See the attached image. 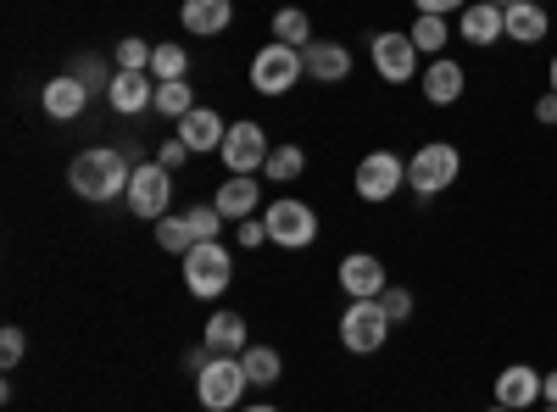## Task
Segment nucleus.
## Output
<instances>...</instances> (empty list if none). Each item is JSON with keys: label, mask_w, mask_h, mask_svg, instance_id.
<instances>
[{"label": "nucleus", "mask_w": 557, "mask_h": 412, "mask_svg": "<svg viewBox=\"0 0 557 412\" xmlns=\"http://www.w3.org/2000/svg\"><path fill=\"white\" fill-rule=\"evenodd\" d=\"M128 178H134V167H128V157L112 151V146H89V151H78V157L67 162V190L84 196V201H96V207L123 201V196H128Z\"/></svg>", "instance_id": "obj_1"}, {"label": "nucleus", "mask_w": 557, "mask_h": 412, "mask_svg": "<svg viewBox=\"0 0 557 412\" xmlns=\"http://www.w3.org/2000/svg\"><path fill=\"white\" fill-rule=\"evenodd\" d=\"M457 173H462V151L451 140H430V146H418L407 157V190L418 201H435L441 190L457 185Z\"/></svg>", "instance_id": "obj_2"}, {"label": "nucleus", "mask_w": 557, "mask_h": 412, "mask_svg": "<svg viewBox=\"0 0 557 412\" xmlns=\"http://www.w3.org/2000/svg\"><path fill=\"white\" fill-rule=\"evenodd\" d=\"M178 262H184V290L201 296V301H212V296H223L228 285H235V251H228L223 240H201Z\"/></svg>", "instance_id": "obj_3"}, {"label": "nucleus", "mask_w": 557, "mask_h": 412, "mask_svg": "<svg viewBox=\"0 0 557 412\" xmlns=\"http://www.w3.org/2000/svg\"><path fill=\"white\" fill-rule=\"evenodd\" d=\"M401 185H407V157H396V151H368V157L357 162V173H351V190H357V201H368V207L396 201Z\"/></svg>", "instance_id": "obj_4"}, {"label": "nucleus", "mask_w": 557, "mask_h": 412, "mask_svg": "<svg viewBox=\"0 0 557 412\" xmlns=\"http://www.w3.org/2000/svg\"><path fill=\"white\" fill-rule=\"evenodd\" d=\"M262 223H268V240H273L278 251H307V246L318 240V212H312L307 201H296V196L268 201V207H262Z\"/></svg>", "instance_id": "obj_5"}, {"label": "nucleus", "mask_w": 557, "mask_h": 412, "mask_svg": "<svg viewBox=\"0 0 557 412\" xmlns=\"http://www.w3.org/2000/svg\"><path fill=\"white\" fill-rule=\"evenodd\" d=\"M307 78L301 67V51H290V45H262V51L251 57V89L257 96H290V89Z\"/></svg>", "instance_id": "obj_6"}, {"label": "nucleus", "mask_w": 557, "mask_h": 412, "mask_svg": "<svg viewBox=\"0 0 557 412\" xmlns=\"http://www.w3.org/2000/svg\"><path fill=\"white\" fill-rule=\"evenodd\" d=\"M385 340H391V312L380 307V296H374V301H351V307L341 312V346H346V351L374 357Z\"/></svg>", "instance_id": "obj_7"}, {"label": "nucleus", "mask_w": 557, "mask_h": 412, "mask_svg": "<svg viewBox=\"0 0 557 412\" xmlns=\"http://www.w3.org/2000/svg\"><path fill=\"white\" fill-rule=\"evenodd\" d=\"M251 385H246V369H240V357H212L207 369L196 374V401L207 407V412H228V407H240V396H246Z\"/></svg>", "instance_id": "obj_8"}, {"label": "nucleus", "mask_w": 557, "mask_h": 412, "mask_svg": "<svg viewBox=\"0 0 557 412\" xmlns=\"http://www.w3.org/2000/svg\"><path fill=\"white\" fill-rule=\"evenodd\" d=\"M128 212L134 217H146V223H157V217H168L173 212V173L162 167V162H139L134 167V178H128Z\"/></svg>", "instance_id": "obj_9"}, {"label": "nucleus", "mask_w": 557, "mask_h": 412, "mask_svg": "<svg viewBox=\"0 0 557 412\" xmlns=\"http://www.w3.org/2000/svg\"><path fill=\"white\" fill-rule=\"evenodd\" d=\"M368 57H374V73H380L385 84H412L418 73H424L412 34H396V28H380L374 39H368Z\"/></svg>", "instance_id": "obj_10"}, {"label": "nucleus", "mask_w": 557, "mask_h": 412, "mask_svg": "<svg viewBox=\"0 0 557 412\" xmlns=\"http://www.w3.org/2000/svg\"><path fill=\"white\" fill-rule=\"evenodd\" d=\"M268 151H273V146H268L262 123L246 117V123H228V140H223L218 157H223L228 173H262V167H268Z\"/></svg>", "instance_id": "obj_11"}, {"label": "nucleus", "mask_w": 557, "mask_h": 412, "mask_svg": "<svg viewBox=\"0 0 557 412\" xmlns=\"http://www.w3.org/2000/svg\"><path fill=\"white\" fill-rule=\"evenodd\" d=\"M335 279H341V290H346L351 301H374V296H385L391 273H385V262H380L374 251H346L341 267H335Z\"/></svg>", "instance_id": "obj_12"}, {"label": "nucleus", "mask_w": 557, "mask_h": 412, "mask_svg": "<svg viewBox=\"0 0 557 412\" xmlns=\"http://www.w3.org/2000/svg\"><path fill=\"white\" fill-rule=\"evenodd\" d=\"M418 89H424L430 107H457L462 89H469V67L451 62V57H430L424 73H418Z\"/></svg>", "instance_id": "obj_13"}, {"label": "nucleus", "mask_w": 557, "mask_h": 412, "mask_svg": "<svg viewBox=\"0 0 557 412\" xmlns=\"http://www.w3.org/2000/svg\"><path fill=\"white\" fill-rule=\"evenodd\" d=\"M257 178H262V173H228L223 185H218L212 207L223 212V223H246V217H257V207H268Z\"/></svg>", "instance_id": "obj_14"}, {"label": "nucleus", "mask_w": 557, "mask_h": 412, "mask_svg": "<svg viewBox=\"0 0 557 412\" xmlns=\"http://www.w3.org/2000/svg\"><path fill=\"white\" fill-rule=\"evenodd\" d=\"M541 379H546V374H535L530 362H507V369L496 374V385H491V396H496V407H507V412H524V407L541 401Z\"/></svg>", "instance_id": "obj_15"}, {"label": "nucleus", "mask_w": 557, "mask_h": 412, "mask_svg": "<svg viewBox=\"0 0 557 412\" xmlns=\"http://www.w3.org/2000/svg\"><path fill=\"white\" fill-rule=\"evenodd\" d=\"M301 67L312 84H346L351 78V45L341 39H312L307 51H301Z\"/></svg>", "instance_id": "obj_16"}, {"label": "nucleus", "mask_w": 557, "mask_h": 412, "mask_svg": "<svg viewBox=\"0 0 557 412\" xmlns=\"http://www.w3.org/2000/svg\"><path fill=\"white\" fill-rule=\"evenodd\" d=\"M39 107H45V117H51V123H73L89 107V89L78 84V73H57L51 84L39 89Z\"/></svg>", "instance_id": "obj_17"}, {"label": "nucleus", "mask_w": 557, "mask_h": 412, "mask_svg": "<svg viewBox=\"0 0 557 412\" xmlns=\"http://www.w3.org/2000/svg\"><path fill=\"white\" fill-rule=\"evenodd\" d=\"M457 34L469 39L474 51H491L496 39H507V17H502V7H491V0H469L462 17H457Z\"/></svg>", "instance_id": "obj_18"}, {"label": "nucleus", "mask_w": 557, "mask_h": 412, "mask_svg": "<svg viewBox=\"0 0 557 412\" xmlns=\"http://www.w3.org/2000/svg\"><path fill=\"white\" fill-rule=\"evenodd\" d=\"M178 140L190 146L196 157L223 151V140H228V123H223L212 107H196V112H184V117H178Z\"/></svg>", "instance_id": "obj_19"}, {"label": "nucleus", "mask_w": 557, "mask_h": 412, "mask_svg": "<svg viewBox=\"0 0 557 412\" xmlns=\"http://www.w3.org/2000/svg\"><path fill=\"white\" fill-rule=\"evenodd\" d=\"M107 101H112V112H117V117H139V112H151V101H157V78H151V73H117V78H112V89H107Z\"/></svg>", "instance_id": "obj_20"}, {"label": "nucleus", "mask_w": 557, "mask_h": 412, "mask_svg": "<svg viewBox=\"0 0 557 412\" xmlns=\"http://www.w3.org/2000/svg\"><path fill=\"white\" fill-rule=\"evenodd\" d=\"M178 23L190 34H201V39H218V34H228V23H235V0H184Z\"/></svg>", "instance_id": "obj_21"}, {"label": "nucleus", "mask_w": 557, "mask_h": 412, "mask_svg": "<svg viewBox=\"0 0 557 412\" xmlns=\"http://www.w3.org/2000/svg\"><path fill=\"white\" fill-rule=\"evenodd\" d=\"M502 17H507V39L513 45H541L552 34L546 0H513V7H502Z\"/></svg>", "instance_id": "obj_22"}, {"label": "nucleus", "mask_w": 557, "mask_h": 412, "mask_svg": "<svg viewBox=\"0 0 557 412\" xmlns=\"http://www.w3.org/2000/svg\"><path fill=\"white\" fill-rule=\"evenodd\" d=\"M201 346H207L212 357H240V351L251 346L246 317H240V312H212V317H207V329H201Z\"/></svg>", "instance_id": "obj_23"}, {"label": "nucleus", "mask_w": 557, "mask_h": 412, "mask_svg": "<svg viewBox=\"0 0 557 412\" xmlns=\"http://www.w3.org/2000/svg\"><path fill=\"white\" fill-rule=\"evenodd\" d=\"M240 369H246V385L262 390V385H278V374H285V357H278L273 346H257V340H251V346L240 351Z\"/></svg>", "instance_id": "obj_24"}, {"label": "nucleus", "mask_w": 557, "mask_h": 412, "mask_svg": "<svg viewBox=\"0 0 557 412\" xmlns=\"http://www.w3.org/2000/svg\"><path fill=\"white\" fill-rule=\"evenodd\" d=\"M268 28H273L278 45H290V51H307V45H312V17L301 7H278Z\"/></svg>", "instance_id": "obj_25"}, {"label": "nucleus", "mask_w": 557, "mask_h": 412, "mask_svg": "<svg viewBox=\"0 0 557 412\" xmlns=\"http://www.w3.org/2000/svg\"><path fill=\"white\" fill-rule=\"evenodd\" d=\"M407 34H412V45H418V57H446V39H451L457 28H451L446 17H430V12H418Z\"/></svg>", "instance_id": "obj_26"}, {"label": "nucleus", "mask_w": 557, "mask_h": 412, "mask_svg": "<svg viewBox=\"0 0 557 412\" xmlns=\"http://www.w3.org/2000/svg\"><path fill=\"white\" fill-rule=\"evenodd\" d=\"M157 246H162L168 257H190V246H196V235H190V217H184V212L157 217Z\"/></svg>", "instance_id": "obj_27"}, {"label": "nucleus", "mask_w": 557, "mask_h": 412, "mask_svg": "<svg viewBox=\"0 0 557 412\" xmlns=\"http://www.w3.org/2000/svg\"><path fill=\"white\" fill-rule=\"evenodd\" d=\"M190 73V51L184 45H173V39H162L157 51H151V78L157 84H173V78H184Z\"/></svg>", "instance_id": "obj_28"}, {"label": "nucleus", "mask_w": 557, "mask_h": 412, "mask_svg": "<svg viewBox=\"0 0 557 412\" xmlns=\"http://www.w3.org/2000/svg\"><path fill=\"white\" fill-rule=\"evenodd\" d=\"M151 112H162V117H184V112H196V89L184 84V78H173V84H157V101H151Z\"/></svg>", "instance_id": "obj_29"}, {"label": "nucleus", "mask_w": 557, "mask_h": 412, "mask_svg": "<svg viewBox=\"0 0 557 412\" xmlns=\"http://www.w3.org/2000/svg\"><path fill=\"white\" fill-rule=\"evenodd\" d=\"M301 167H307V151H301V146H273L262 178H273V185H290V178H301Z\"/></svg>", "instance_id": "obj_30"}, {"label": "nucleus", "mask_w": 557, "mask_h": 412, "mask_svg": "<svg viewBox=\"0 0 557 412\" xmlns=\"http://www.w3.org/2000/svg\"><path fill=\"white\" fill-rule=\"evenodd\" d=\"M73 73H78V84L89 89V96H96V89H112V78H117V73H107V62H101L96 51H84Z\"/></svg>", "instance_id": "obj_31"}, {"label": "nucleus", "mask_w": 557, "mask_h": 412, "mask_svg": "<svg viewBox=\"0 0 557 412\" xmlns=\"http://www.w3.org/2000/svg\"><path fill=\"white\" fill-rule=\"evenodd\" d=\"M151 51L157 45H146V39H123L117 45V73H151Z\"/></svg>", "instance_id": "obj_32"}, {"label": "nucleus", "mask_w": 557, "mask_h": 412, "mask_svg": "<svg viewBox=\"0 0 557 412\" xmlns=\"http://www.w3.org/2000/svg\"><path fill=\"white\" fill-rule=\"evenodd\" d=\"M184 217H190V235H196V246H201V240H218V235H223V212H218V207H190Z\"/></svg>", "instance_id": "obj_33"}, {"label": "nucleus", "mask_w": 557, "mask_h": 412, "mask_svg": "<svg viewBox=\"0 0 557 412\" xmlns=\"http://www.w3.org/2000/svg\"><path fill=\"white\" fill-rule=\"evenodd\" d=\"M380 307L391 312V324H407V317H412V290H401V285H385Z\"/></svg>", "instance_id": "obj_34"}, {"label": "nucleus", "mask_w": 557, "mask_h": 412, "mask_svg": "<svg viewBox=\"0 0 557 412\" xmlns=\"http://www.w3.org/2000/svg\"><path fill=\"white\" fill-rule=\"evenodd\" d=\"M23 351H28L23 329H17V324H7V329H0V362H7V369H17V362H23Z\"/></svg>", "instance_id": "obj_35"}, {"label": "nucleus", "mask_w": 557, "mask_h": 412, "mask_svg": "<svg viewBox=\"0 0 557 412\" xmlns=\"http://www.w3.org/2000/svg\"><path fill=\"white\" fill-rule=\"evenodd\" d=\"M184 157H196V151H190V146H184V140H178V134H173V140H162V151H157V162H162L168 173H173V167H184Z\"/></svg>", "instance_id": "obj_36"}, {"label": "nucleus", "mask_w": 557, "mask_h": 412, "mask_svg": "<svg viewBox=\"0 0 557 412\" xmlns=\"http://www.w3.org/2000/svg\"><path fill=\"white\" fill-rule=\"evenodd\" d=\"M240 246H246V251L268 246V223H262V217H246V223H240Z\"/></svg>", "instance_id": "obj_37"}, {"label": "nucleus", "mask_w": 557, "mask_h": 412, "mask_svg": "<svg viewBox=\"0 0 557 412\" xmlns=\"http://www.w3.org/2000/svg\"><path fill=\"white\" fill-rule=\"evenodd\" d=\"M418 12H430V17H451V12H462L469 0H412Z\"/></svg>", "instance_id": "obj_38"}, {"label": "nucleus", "mask_w": 557, "mask_h": 412, "mask_svg": "<svg viewBox=\"0 0 557 412\" xmlns=\"http://www.w3.org/2000/svg\"><path fill=\"white\" fill-rule=\"evenodd\" d=\"M535 123H546V128H557V96L546 89V96L535 101Z\"/></svg>", "instance_id": "obj_39"}, {"label": "nucleus", "mask_w": 557, "mask_h": 412, "mask_svg": "<svg viewBox=\"0 0 557 412\" xmlns=\"http://www.w3.org/2000/svg\"><path fill=\"white\" fill-rule=\"evenodd\" d=\"M541 401H546V407H557V374H546V379H541Z\"/></svg>", "instance_id": "obj_40"}, {"label": "nucleus", "mask_w": 557, "mask_h": 412, "mask_svg": "<svg viewBox=\"0 0 557 412\" xmlns=\"http://www.w3.org/2000/svg\"><path fill=\"white\" fill-rule=\"evenodd\" d=\"M546 89L557 96V51H552V62H546Z\"/></svg>", "instance_id": "obj_41"}, {"label": "nucleus", "mask_w": 557, "mask_h": 412, "mask_svg": "<svg viewBox=\"0 0 557 412\" xmlns=\"http://www.w3.org/2000/svg\"><path fill=\"white\" fill-rule=\"evenodd\" d=\"M240 412H278V407H268V401H257V407H240Z\"/></svg>", "instance_id": "obj_42"}, {"label": "nucleus", "mask_w": 557, "mask_h": 412, "mask_svg": "<svg viewBox=\"0 0 557 412\" xmlns=\"http://www.w3.org/2000/svg\"><path fill=\"white\" fill-rule=\"evenodd\" d=\"M491 7H513V0H491Z\"/></svg>", "instance_id": "obj_43"}, {"label": "nucleus", "mask_w": 557, "mask_h": 412, "mask_svg": "<svg viewBox=\"0 0 557 412\" xmlns=\"http://www.w3.org/2000/svg\"><path fill=\"white\" fill-rule=\"evenodd\" d=\"M491 412H507V407H491Z\"/></svg>", "instance_id": "obj_44"}, {"label": "nucleus", "mask_w": 557, "mask_h": 412, "mask_svg": "<svg viewBox=\"0 0 557 412\" xmlns=\"http://www.w3.org/2000/svg\"><path fill=\"white\" fill-rule=\"evenodd\" d=\"M546 412H557V407H546Z\"/></svg>", "instance_id": "obj_45"}]
</instances>
